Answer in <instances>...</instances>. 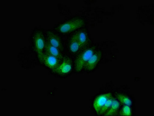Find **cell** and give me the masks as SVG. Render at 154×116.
<instances>
[{
    "instance_id": "obj_13",
    "label": "cell",
    "mask_w": 154,
    "mask_h": 116,
    "mask_svg": "<svg viewBox=\"0 0 154 116\" xmlns=\"http://www.w3.org/2000/svg\"><path fill=\"white\" fill-rule=\"evenodd\" d=\"M44 52L59 59H63L65 54L56 47L51 45L46 41Z\"/></svg>"
},
{
    "instance_id": "obj_10",
    "label": "cell",
    "mask_w": 154,
    "mask_h": 116,
    "mask_svg": "<svg viewBox=\"0 0 154 116\" xmlns=\"http://www.w3.org/2000/svg\"><path fill=\"white\" fill-rule=\"evenodd\" d=\"M38 56L39 65L49 71L50 74L56 69L63 60L45 52L38 55Z\"/></svg>"
},
{
    "instance_id": "obj_11",
    "label": "cell",
    "mask_w": 154,
    "mask_h": 116,
    "mask_svg": "<svg viewBox=\"0 0 154 116\" xmlns=\"http://www.w3.org/2000/svg\"><path fill=\"white\" fill-rule=\"evenodd\" d=\"M45 36L48 42L64 53L65 40L63 36L55 32L52 28L46 29Z\"/></svg>"
},
{
    "instance_id": "obj_14",
    "label": "cell",
    "mask_w": 154,
    "mask_h": 116,
    "mask_svg": "<svg viewBox=\"0 0 154 116\" xmlns=\"http://www.w3.org/2000/svg\"><path fill=\"white\" fill-rule=\"evenodd\" d=\"M121 105V102L116 99L114 95L112 103L110 108L104 116H118L119 111Z\"/></svg>"
},
{
    "instance_id": "obj_2",
    "label": "cell",
    "mask_w": 154,
    "mask_h": 116,
    "mask_svg": "<svg viewBox=\"0 0 154 116\" xmlns=\"http://www.w3.org/2000/svg\"><path fill=\"white\" fill-rule=\"evenodd\" d=\"M87 25L85 17L82 16L74 15L57 23L52 28L64 38Z\"/></svg>"
},
{
    "instance_id": "obj_6",
    "label": "cell",
    "mask_w": 154,
    "mask_h": 116,
    "mask_svg": "<svg viewBox=\"0 0 154 116\" xmlns=\"http://www.w3.org/2000/svg\"><path fill=\"white\" fill-rule=\"evenodd\" d=\"M29 41V46L37 55L44 52L46 42L45 29L40 27L34 28L31 33Z\"/></svg>"
},
{
    "instance_id": "obj_5",
    "label": "cell",
    "mask_w": 154,
    "mask_h": 116,
    "mask_svg": "<svg viewBox=\"0 0 154 116\" xmlns=\"http://www.w3.org/2000/svg\"><path fill=\"white\" fill-rule=\"evenodd\" d=\"M99 45V43L94 41L87 46L81 50L74 59V74H81L84 68L90 60Z\"/></svg>"
},
{
    "instance_id": "obj_15",
    "label": "cell",
    "mask_w": 154,
    "mask_h": 116,
    "mask_svg": "<svg viewBox=\"0 0 154 116\" xmlns=\"http://www.w3.org/2000/svg\"><path fill=\"white\" fill-rule=\"evenodd\" d=\"M136 108L132 107L128 105H122L118 116H134L136 114Z\"/></svg>"
},
{
    "instance_id": "obj_9",
    "label": "cell",
    "mask_w": 154,
    "mask_h": 116,
    "mask_svg": "<svg viewBox=\"0 0 154 116\" xmlns=\"http://www.w3.org/2000/svg\"><path fill=\"white\" fill-rule=\"evenodd\" d=\"M64 40L65 54L74 59L83 48L72 33L64 38Z\"/></svg>"
},
{
    "instance_id": "obj_12",
    "label": "cell",
    "mask_w": 154,
    "mask_h": 116,
    "mask_svg": "<svg viewBox=\"0 0 154 116\" xmlns=\"http://www.w3.org/2000/svg\"><path fill=\"white\" fill-rule=\"evenodd\" d=\"M72 34L80 43L83 48L87 46L94 41L90 36L87 26L79 28Z\"/></svg>"
},
{
    "instance_id": "obj_7",
    "label": "cell",
    "mask_w": 154,
    "mask_h": 116,
    "mask_svg": "<svg viewBox=\"0 0 154 116\" xmlns=\"http://www.w3.org/2000/svg\"><path fill=\"white\" fill-rule=\"evenodd\" d=\"M74 73V59L65 54L61 63L51 74L63 80L69 77Z\"/></svg>"
},
{
    "instance_id": "obj_4",
    "label": "cell",
    "mask_w": 154,
    "mask_h": 116,
    "mask_svg": "<svg viewBox=\"0 0 154 116\" xmlns=\"http://www.w3.org/2000/svg\"><path fill=\"white\" fill-rule=\"evenodd\" d=\"M19 65L23 70L33 69L39 65L38 56L30 46H25L20 49L17 55Z\"/></svg>"
},
{
    "instance_id": "obj_8",
    "label": "cell",
    "mask_w": 154,
    "mask_h": 116,
    "mask_svg": "<svg viewBox=\"0 0 154 116\" xmlns=\"http://www.w3.org/2000/svg\"><path fill=\"white\" fill-rule=\"evenodd\" d=\"M114 95L122 105L136 108V99L134 95L131 93L129 86L127 85L116 86Z\"/></svg>"
},
{
    "instance_id": "obj_1",
    "label": "cell",
    "mask_w": 154,
    "mask_h": 116,
    "mask_svg": "<svg viewBox=\"0 0 154 116\" xmlns=\"http://www.w3.org/2000/svg\"><path fill=\"white\" fill-rule=\"evenodd\" d=\"M118 50L114 41L106 40L99 43V45L84 68L83 72L91 74L102 65L107 64L116 59Z\"/></svg>"
},
{
    "instance_id": "obj_3",
    "label": "cell",
    "mask_w": 154,
    "mask_h": 116,
    "mask_svg": "<svg viewBox=\"0 0 154 116\" xmlns=\"http://www.w3.org/2000/svg\"><path fill=\"white\" fill-rule=\"evenodd\" d=\"M116 86L112 81L105 84L90 99V108L94 115L99 116L100 112L108 100L114 93Z\"/></svg>"
}]
</instances>
